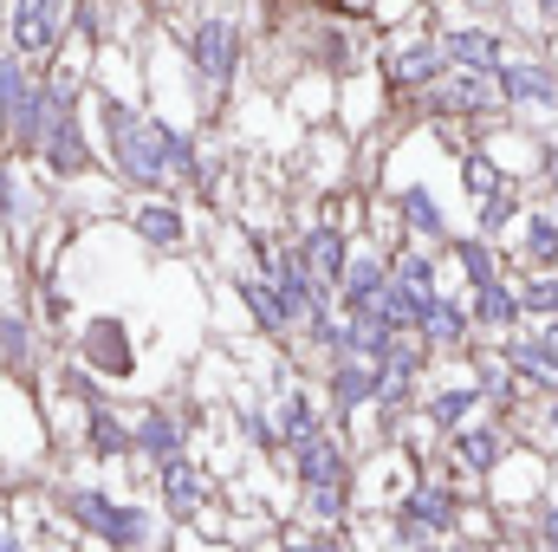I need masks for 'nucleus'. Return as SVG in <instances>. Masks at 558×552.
<instances>
[{"label":"nucleus","mask_w":558,"mask_h":552,"mask_svg":"<svg viewBox=\"0 0 558 552\" xmlns=\"http://www.w3.org/2000/svg\"><path fill=\"white\" fill-rule=\"evenodd\" d=\"M279 552H357V540H351V527H305V520H292V527H279Z\"/></svg>","instance_id":"2f4dec72"},{"label":"nucleus","mask_w":558,"mask_h":552,"mask_svg":"<svg viewBox=\"0 0 558 552\" xmlns=\"http://www.w3.org/2000/svg\"><path fill=\"white\" fill-rule=\"evenodd\" d=\"M0 156H7V149H0Z\"/></svg>","instance_id":"ea45409f"},{"label":"nucleus","mask_w":558,"mask_h":552,"mask_svg":"<svg viewBox=\"0 0 558 552\" xmlns=\"http://www.w3.org/2000/svg\"><path fill=\"white\" fill-rule=\"evenodd\" d=\"M274 422H279V455L286 448H305L312 435H325L331 429V410H325V397L312 391V384H299L292 377V364H279V377H274Z\"/></svg>","instance_id":"f8f14e48"},{"label":"nucleus","mask_w":558,"mask_h":552,"mask_svg":"<svg viewBox=\"0 0 558 552\" xmlns=\"http://www.w3.org/2000/svg\"><path fill=\"white\" fill-rule=\"evenodd\" d=\"M169 33H175L182 65L195 79V118H202V131H215L228 118L247 65H254V39H260L254 33V13L234 7V0H202V13L169 20Z\"/></svg>","instance_id":"f257e3e1"},{"label":"nucleus","mask_w":558,"mask_h":552,"mask_svg":"<svg viewBox=\"0 0 558 552\" xmlns=\"http://www.w3.org/2000/svg\"><path fill=\"white\" fill-rule=\"evenodd\" d=\"M279 461H286L292 494L299 488H357V455H351V435H338V429L312 435L305 448H286Z\"/></svg>","instance_id":"9b49d317"},{"label":"nucleus","mask_w":558,"mask_h":552,"mask_svg":"<svg viewBox=\"0 0 558 552\" xmlns=\"http://www.w3.org/2000/svg\"><path fill=\"white\" fill-rule=\"evenodd\" d=\"M416 338L435 351V364L441 358H461V351H474L481 338H474V319H468V292H435L428 299V312H422Z\"/></svg>","instance_id":"a211bd4d"},{"label":"nucleus","mask_w":558,"mask_h":552,"mask_svg":"<svg viewBox=\"0 0 558 552\" xmlns=\"http://www.w3.org/2000/svg\"><path fill=\"white\" fill-rule=\"evenodd\" d=\"M520 7H526V13H533L539 26H546V39L558 33V0H520Z\"/></svg>","instance_id":"f704fd0d"},{"label":"nucleus","mask_w":558,"mask_h":552,"mask_svg":"<svg viewBox=\"0 0 558 552\" xmlns=\"http://www.w3.org/2000/svg\"><path fill=\"white\" fill-rule=\"evenodd\" d=\"M156 507L175 527H202V514H221V475L189 448V455H175V461L156 468Z\"/></svg>","instance_id":"9d476101"},{"label":"nucleus","mask_w":558,"mask_h":552,"mask_svg":"<svg viewBox=\"0 0 558 552\" xmlns=\"http://www.w3.org/2000/svg\"><path fill=\"white\" fill-rule=\"evenodd\" d=\"M234 286V299H241V312H247V325H254V338H267V345H286L292 351V305H286V292H279L267 274H228Z\"/></svg>","instance_id":"f3484780"},{"label":"nucleus","mask_w":558,"mask_h":552,"mask_svg":"<svg viewBox=\"0 0 558 552\" xmlns=\"http://www.w3.org/2000/svg\"><path fill=\"white\" fill-rule=\"evenodd\" d=\"M500 358H507V371L520 377V391H539L546 404L558 397V358L539 345V332L526 325V332H513L507 345H500Z\"/></svg>","instance_id":"cd10ccee"},{"label":"nucleus","mask_w":558,"mask_h":552,"mask_svg":"<svg viewBox=\"0 0 558 552\" xmlns=\"http://www.w3.org/2000/svg\"><path fill=\"white\" fill-rule=\"evenodd\" d=\"M195 410H175V404H143L131 416V435H137V461L156 475L162 461H175V455H189L195 448Z\"/></svg>","instance_id":"ddd939ff"},{"label":"nucleus","mask_w":558,"mask_h":552,"mask_svg":"<svg viewBox=\"0 0 558 552\" xmlns=\"http://www.w3.org/2000/svg\"><path fill=\"white\" fill-rule=\"evenodd\" d=\"M39 358H46V325L20 305H0V371L26 384L39 371Z\"/></svg>","instance_id":"4be33fe9"},{"label":"nucleus","mask_w":558,"mask_h":552,"mask_svg":"<svg viewBox=\"0 0 558 552\" xmlns=\"http://www.w3.org/2000/svg\"><path fill=\"white\" fill-rule=\"evenodd\" d=\"M533 547L558 552V501H546V507H539V520H533Z\"/></svg>","instance_id":"72a5a7b5"},{"label":"nucleus","mask_w":558,"mask_h":552,"mask_svg":"<svg viewBox=\"0 0 558 552\" xmlns=\"http://www.w3.org/2000/svg\"><path fill=\"white\" fill-rule=\"evenodd\" d=\"M279 105H286V118H299L305 131L338 124V79H331V72H292L286 92H279Z\"/></svg>","instance_id":"b1692460"},{"label":"nucleus","mask_w":558,"mask_h":552,"mask_svg":"<svg viewBox=\"0 0 558 552\" xmlns=\"http://www.w3.org/2000/svg\"><path fill=\"white\" fill-rule=\"evenodd\" d=\"M520 312H526V325H546L558 319V274H520Z\"/></svg>","instance_id":"473e14b6"},{"label":"nucleus","mask_w":558,"mask_h":552,"mask_svg":"<svg viewBox=\"0 0 558 552\" xmlns=\"http://www.w3.org/2000/svg\"><path fill=\"white\" fill-rule=\"evenodd\" d=\"M461 507H468V501H461L454 481H441V475H416L410 494L390 507V520H397L403 540L422 552V547H435V540H448V533H461Z\"/></svg>","instance_id":"1a4fd4ad"},{"label":"nucleus","mask_w":558,"mask_h":552,"mask_svg":"<svg viewBox=\"0 0 558 552\" xmlns=\"http://www.w3.org/2000/svg\"><path fill=\"white\" fill-rule=\"evenodd\" d=\"M72 364L98 384H137V332L124 312H85L72 332Z\"/></svg>","instance_id":"423d86ee"},{"label":"nucleus","mask_w":558,"mask_h":552,"mask_svg":"<svg viewBox=\"0 0 558 552\" xmlns=\"http://www.w3.org/2000/svg\"><path fill=\"white\" fill-rule=\"evenodd\" d=\"M0 552H20V533H13V520L0 514Z\"/></svg>","instance_id":"4c0bfd02"},{"label":"nucleus","mask_w":558,"mask_h":552,"mask_svg":"<svg viewBox=\"0 0 558 552\" xmlns=\"http://www.w3.org/2000/svg\"><path fill=\"white\" fill-rule=\"evenodd\" d=\"M533 332H539V345H546V351L558 358V319H546V325H533Z\"/></svg>","instance_id":"e433bc0d"},{"label":"nucleus","mask_w":558,"mask_h":552,"mask_svg":"<svg viewBox=\"0 0 558 552\" xmlns=\"http://www.w3.org/2000/svg\"><path fill=\"white\" fill-rule=\"evenodd\" d=\"M46 98H52L46 65H26L20 52H0V149H7L13 163H33V156H39Z\"/></svg>","instance_id":"7ed1b4c3"},{"label":"nucleus","mask_w":558,"mask_h":552,"mask_svg":"<svg viewBox=\"0 0 558 552\" xmlns=\"http://www.w3.org/2000/svg\"><path fill=\"white\" fill-rule=\"evenodd\" d=\"M513 455V442H507V422L500 416H474L468 429H454L448 435V461H454V475H468V481H494V468Z\"/></svg>","instance_id":"2eb2a0df"},{"label":"nucleus","mask_w":558,"mask_h":552,"mask_svg":"<svg viewBox=\"0 0 558 552\" xmlns=\"http://www.w3.org/2000/svg\"><path fill=\"white\" fill-rule=\"evenodd\" d=\"M474 410H487V397H481V384L474 377H454V384H435V391H422V422L448 442L454 429H468L474 422Z\"/></svg>","instance_id":"5701e85b"},{"label":"nucleus","mask_w":558,"mask_h":552,"mask_svg":"<svg viewBox=\"0 0 558 552\" xmlns=\"http://www.w3.org/2000/svg\"><path fill=\"white\" fill-rule=\"evenodd\" d=\"M513 267L520 274H558V215L546 202H533L526 221L513 228Z\"/></svg>","instance_id":"bb28decb"},{"label":"nucleus","mask_w":558,"mask_h":552,"mask_svg":"<svg viewBox=\"0 0 558 552\" xmlns=\"http://www.w3.org/2000/svg\"><path fill=\"white\" fill-rule=\"evenodd\" d=\"M143 7H156V20H162V26H169V20H182V13H189V7H195V0H143Z\"/></svg>","instance_id":"c9c22d12"},{"label":"nucleus","mask_w":558,"mask_h":552,"mask_svg":"<svg viewBox=\"0 0 558 552\" xmlns=\"http://www.w3.org/2000/svg\"><path fill=\"white\" fill-rule=\"evenodd\" d=\"M357 137L344 131V124H318V131H305V149H299V163H312L305 169V182L318 189V195H338V189H357Z\"/></svg>","instance_id":"4468645a"},{"label":"nucleus","mask_w":558,"mask_h":552,"mask_svg":"<svg viewBox=\"0 0 558 552\" xmlns=\"http://www.w3.org/2000/svg\"><path fill=\"white\" fill-rule=\"evenodd\" d=\"M526 208H533V182H507V189H494L487 202H474V235L494 241V248H507L513 228L526 221Z\"/></svg>","instance_id":"c85d7f7f"},{"label":"nucleus","mask_w":558,"mask_h":552,"mask_svg":"<svg viewBox=\"0 0 558 552\" xmlns=\"http://www.w3.org/2000/svg\"><path fill=\"white\" fill-rule=\"evenodd\" d=\"M441 261L461 274V286H468V292H474V286H494V279H513V261H507V248L481 241L474 228H468V235H454V241L441 248Z\"/></svg>","instance_id":"a878e982"},{"label":"nucleus","mask_w":558,"mask_h":552,"mask_svg":"<svg viewBox=\"0 0 558 552\" xmlns=\"http://www.w3.org/2000/svg\"><path fill=\"white\" fill-rule=\"evenodd\" d=\"M85 455H98V461H111V468H124V461H137V435H131V416L118 410V404H92L85 410Z\"/></svg>","instance_id":"393cba45"},{"label":"nucleus","mask_w":558,"mask_h":552,"mask_svg":"<svg viewBox=\"0 0 558 552\" xmlns=\"http://www.w3.org/2000/svg\"><path fill=\"white\" fill-rule=\"evenodd\" d=\"M546 429H553V435H558V397H553V404H546Z\"/></svg>","instance_id":"58836bf2"},{"label":"nucleus","mask_w":558,"mask_h":552,"mask_svg":"<svg viewBox=\"0 0 558 552\" xmlns=\"http://www.w3.org/2000/svg\"><path fill=\"white\" fill-rule=\"evenodd\" d=\"M494 85H500V105H507L513 124L553 137V124H558V59L553 52L513 46V52L500 59V72H494Z\"/></svg>","instance_id":"20e7f679"},{"label":"nucleus","mask_w":558,"mask_h":552,"mask_svg":"<svg viewBox=\"0 0 558 552\" xmlns=\"http://www.w3.org/2000/svg\"><path fill=\"white\" fill-rule=\"evenodd\" d=\"M85 111H92V137L105 156V176L124 195H156L162 189V143H156V118L137 92L111 85L105 72H92L85 85Z\"/></svg>","instance_id":"f03ea898"},{"label":"nucleus","mask_w":558,"mask_h":552,"mask_svg":"<svg viewBox=\"0 0 558 552\" xmlns=\"http://www.w3.org/2000/svg\"><path fill=\"white\" fill-rule=\"evenodd\" d=\"M454 176H461V195H468V202H487L494 189H507V182H513V176H507V163H500L487 143H468V149L454 156Z\"/></svg>","instance_id":"7c9ffc66"},{"label":"nucleus","mask_w":558,"mask_h":552,"mask_svg":"<svg viewBox=\"0 0 558 552\" xmlns=\"http://www.w3.org/2000/svg\"><path fill=\"white\" fill-rule=\"evenodd\" d=\"M468 319H474V338H487V345H507L513 332H526V312H520V286H513V279L474 286V292H468Z\"/></svg>","instance_id":"aec40b11"},{"label":"nucleus","mask_w":558,"mask_h":552,"mask_svg":"<svg viewBox=\"0 0 558 552\" xmlns=\"http://www.w3.org/2000/svg\"><path fill=\"white\" fill-rule=\"evenodd\" d=\"M0 33L26 65H52L72 39V0H0Z\"/></svg>","instance_id":"6e6552de"},{"label":"nucleus","mask_w":558,"mask_h":552,"mask_svg":"<svg viewBox=\"0 0 558 552\" xmlns=\"http://www.w3.org/2000/svg\"><path fill=\"white\" fill-rule=\"evenodd\" d=\"M92 540L105 552H149L162 540V520H156L143 501H118V494H111V507H105V520L92 527Z\"/></svg>","instance_id":"412c9836"},{"label":"nucleus","mask_w":558,"mask_h":552,"mask_svg":"<svg viewBox=\"0 0 558 552\" xmlns=\"http://www.w3.org/2000/svg\"><path fill=\"white\" fill-rule=\"evenodd\" d=\"M390 208H397V221H403V241H422V248H448V241H454V221H448L441 195H435L422 176L403 182V189H390Z\"/></svg>","instance_id":"6ab92c4d"},{"label":"nucleus","mask_w":558,"mask_h":552,"mask_svg":"<svg viewBox=\"0 0 558 552\" xmlns=\"http://www.w3.org/2000/svg\"><path fill=\"white\" fill-rule=\"evenodd\" d=\"M384 286H390V248L384 241H371V235H357V248H351V267L338 279V312L351 319V312H377V299H384Z\"/></svg>","instance_id":"dca6fc26"},{"label":"nucleus","mask_w":558,"mask_h":552,"mask_svg":"<svg viewBox=\"0 0 558 552\" xmlns=\"http://www.w3.org/2000/svg\"><path fill=\"white\" fill-rule=\"evenodd\" d=\"M448 72H454V65H448V52H441V39H435L428 20H422V26H397V33L377 39V79L390 85L397 105H410V98H422V92H435Z\"/></svg>","instance_id":"39448f33"},{"label":"nucleus","mask_w":558,"mask_h":552,"mask_svg":"<svg viewBox=\"0 0 558 552\" xmlns=\"http://www.w3.org/2000/svg\"><path fill=\"white\" fill-rule=\"evenodd\" d=\"M441 248H422V241H403V248H390V279L397 286H410V292H422V299H435V292H448L441 286Z\"/></svg>","instance_id":"c756f323"},{"label":"nucleus","mask_w":558,"mask_h":552,"mask_svg":"<svg viewBox=\"0 0 558 552\" xmlns=\"http://www.w3.org/2000/svg\"><path fill=\"white\" fill-rule=\"evenodd\" d=\"M118 221H124V235L137 241L149 261H182V254L195 248V215H189V202L169 195V189H156V195H131Z\"/></svg>","instance_id":"0eeeda50"}]
</instances>
